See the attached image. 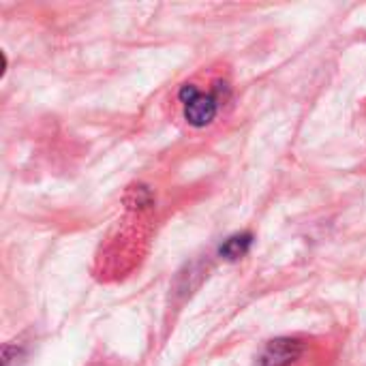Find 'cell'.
<instances>
[{"mask_svg": "<svg viewBox=\"0 0 366 366\" xmlns=\"http://www.w3.org/2000/svg\"><path fill=\"white\" fill-rule=\"evenodd\" d=\"M180 101L184 105V118L193 127H206L217 116V101L210 94H202L195 86L187 84L180 90Z\"/></svg>", "mask_w": 366, "mask_h": 366, "instance_id": "obj_1", "label": "cell"}, {"mask_svg": "<svg viewBox=\"0 0 366 366\" xmlns=\"http://www.w3.org/2000/svg\"><path fill=\"white\" fill-rule=\"evenodd\" d=\"M302 347L294 339H277L268 343V347L262 354V365L264 366H287L292 365L300 356Z\"/></svg>", "mask_w": 366, "mask_h": 366, "instance_id": "obj_2", "label": "cell"}, {"mask_svg": "<svg viewBox=\"0 0 366 366\" xmlns=\"http://www.w3.org/2000/svg\"><path fill=\"white\" fill-rule=\"evenodd\" d=\"M251 242H253L251 234L232 236L229 240H225V242H223V247H221V255H223V257H227V259H238V257H242V255L249 251Z\"/></svg>", "mask_w": 366, "mask_h": 366, "instance_id": "obj_3", "label": "cell"}]
</instances>
